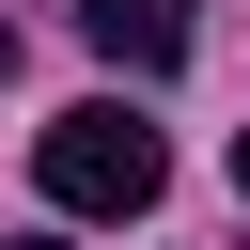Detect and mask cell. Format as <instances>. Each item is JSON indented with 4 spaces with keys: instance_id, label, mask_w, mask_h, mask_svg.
I'll return each instance as SVG.
<instances>
[{
    "instance_id": "6da1fadb",
    "label": "cell",
    "mask_w": 250,
    "mask_h": 250,
    "mask_svg": "<svg viewBox=\"0 0 250 250\" xmlns=\"http://www.w3.org/2000/svg\"><path fill=\"white\" fill-rule=\"evenodd\" d=\"M31 172H47V203H62V219H141V203L172 188V141H156L125 94H94V109H62V125L31 141Z\"/></svg>"
},
{
    "instance_id": "7a4b0ae2",
    "label": "cell",
    "mask_w": 250,
    "mask_h": 250,
    "mask_svg": "<svg viewBox=\"0 0 250 250\" xmlns=\"http://www.w3.org/2000/svg\"><path fill=\"white\" fill-rule=\"evenodd\" d=\"M78 31H94L125 78H172V62H188V0H78Z\"/></svg>"
},
{
    "instance_id": "3957f363",
    "label": "cell",
    "mask_w": 250,
    "mask_h": 250,
    "mask_svg": "<svg viewBox=\"0 0 250 250\" xmlns=\"http://www.w3.org/2000/svg\"><path fill=\"white\" fill-rule=\"evenodd\" d=\"M0 250H62V234H0Z\"/></svg>"
},
{
    "instance_id": "277c9868",
    "label": "cell",
    "mask_w": 250,
    "mask_h": 250,
    "mask_svg": "<svg viewBox=\"0 0 250 250\" xmlns=\"http://www.w3.org/2000/svg\"><path fill=\"white\" fill-rule=\"evenodd\" d=\"M234 188H250V125H234Z\"/></svg>"
}]
</instances>
